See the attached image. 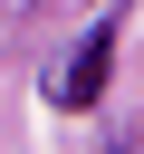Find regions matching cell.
I'll list each match as a JSON object with an SVG mask.
<instances>
[{"label": "cell", "instance_id": "1", "mask_svg": "<svg viewBox=\"0 0 144 154\" xmlns=\"http://www.w3.org/2000/svg\"><path fill=\"white\" fill-rule=\"evenodd\" d=\"M106 77H115V19H96V29H86V48L67 58V106H96V96H106Z\"/></svg>", "mask_w": 144, "mask_h": 154}]
</instances>
